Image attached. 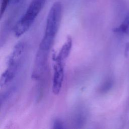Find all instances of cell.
<instances>
[{
    "instance_id": "1",
    "label": "cell",
    "mask_w": 129,
    "mask_h": 129,
    "mask_svg": "<svg viewBox=\"0 0 129 129\" xmlns=\"http://www.w3.org/2000/svg\"><path fill=\"white\" fill-rule=\"evenodd\" d=\"M62 12L61 3L59 2L54 3L48 13L44 34L38 49L49 52L60 25Z\"/></svg>"
},
{
    "instance_id": "2",
    "label": "cell",
    "mask_w": 129,
    "mask_h": 129,
    "mask_svg": "<svg viewBox=\"0 0 129 129\" xmlns=\"http://www.w3.org/2000/svg\"><path fill=\"white\" fill-rule=\"evenodd\" d=\"M25 51V44L22 41L17 43L13 48L8 57L6 69L1 78V88L11 83L15 78L22 63Z\"/></svg>"
},
{
    "instance_id": "3",
    "label": "cell",
    "mask_w": 129,
    "mask_h": 129,
    "mask_svg": "<svg viewBox=\"0 0 129 129\" xmlns=\"http://www.w3.org/2000/svg\"><path fill=\"white\" fill-rule=\"evenodd\" d=\"M46 0H32L26 12L16 24L14 33L19 37L26 32L31 26L43 8Z\"/></svg>"
},
{
    "instance_id": "4",
    "label": "cell",
    "mask_w": 129,
    "mask_h": 129,
    "mask_svg": "<svg viewBox=\"0 0 129 129\" xmlns=\"http://www.w3.org/2000/svg\"><path fill=\"white\" fill-rule=\"evenodd\" d=\"M54 61L53 64V76L52 80V90L54 94L58 95L62 86L64 75V61L66 60L56 56H53Z\"/></svg>"
},
{
    "instance_id": "5",
    "label": "cell",
    "mask_w": 129,
    "mask_h": 129,
    "mask_svg": "<svg viewBox=\"0 0 129 129\" xmlns=\"http://www.w3.org/2000/svg\"><path fill=\"white\" fill-rule=\"evenodd\" d=\"M72 47V39L71 37H68L62 46L58 53L56 55L59 58L66 60L71 52Z\"/></svg>"
},
{
    "instance_id": "6",
    "label": "cell",
    "mask_w": 129,
    "mask_h": 129,
    "mask_svg": "<svg viewBox=\"0 0 129 129\" xmlns=\"http://www.w3.org/2000/svg\"><path fill=\"white\" fill-rule=\"evenodd\" d=\"M114 31L125 34H129V10L121 24L114 29Z\"/></svg>"
},
{
    "instance_id": "7",
    "label": "cell",
    "mask_w": 129,
    "mask_h": 129,
    "mask_svg": "<svg viewBox=\"0 0 129 129\" xmlns=\"http://www.w3.org/2000/svg\"><path fill=\"white\" fill-rule=\"evenodd\" d=\"M10 1V0H2V1L1 7V10H0L1 17H2L3 15L5 13Z\"/></svg>"
},
{
    "instance_id": "8",
    "label": "cell",
    "mask_w": 129,
    "mask_h": 129,
    "mask_svg": "<svg viewBox=\"0 0 129 129\" xmlns=\"http://www.w3.org/2000/svg\"><path fill=\"white\" fill-rule=\"evenodd\" d=\"M53 128H62L64 127L63 122L58 119H56L53 122Z\"/></svg>"
}]
</instances>
